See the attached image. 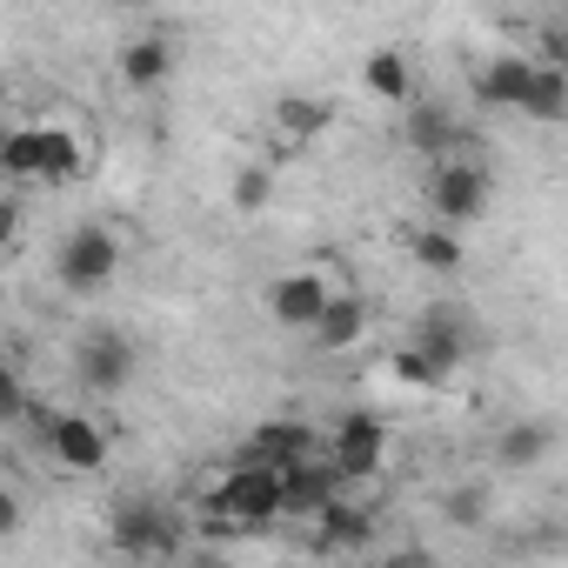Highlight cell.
<instances>
[{
    "instance_id": "cell-1",
    "label": "cell",
    "mask_w": 568,
    "mask_h": 568,
    "mask_svg": "<svg viewBox=\"0 0 568 568\" xmlns=\"http://www.w3.org/2000/svg\"><path fill=\"white\" fill-rule=\"evenodd\" d=\"M0 168L14 181H74L88 168V141L68 121H28L0 141Z\"/></svg>"
},
{
    "instance_id": "cell-2",
    "label": "cell",
    "mask_w": 568,
    "mask_h": 568,
    "mask_svg": "<svg viewBox=\"0 0 568 568\" xmlns=\"http://www.w3.org/2000/svg\"><path fill=\"white\" fill-rule=\"evenodd\" d=\"M61 281L68 288H101V281L121 267V241L108 234V227H74L68 241H61Z\"/></svg>"
},
{
    "instance_id": "cell-3",
    "label": "cell",
    "mask_w": 568,
    "mask_h": 568,
    "mask_svg": "<svg viewBox=\"0 0 568 568\" xmlns=\"http://www.w3.org/2000/svg\"><path fill=\"white\" fill-rule=\"evenodd\" d=\"M328 281L315 274V267H295V274H281L274 288H267V308H274V322H288V328H308L315 335V322L328 315Z\"/></svg>"
},
{
    "instance_id": "cell-4",
    "label": "cell",
    "mask_w": 568,
    "mask_h": 568,
    "mask_svg": "<svg viewBox=\"0 0 568 568\" xmlns=\"http://www.w3.org/2000/svg\"><path fill=\"white\" fill-rule=\"evenodd\" d=\"M48 448H54V462L74 468V475H88V468L108 462V435H101L88 415H48Z\"/></svg>"
},
{
    "instance_id": "cell-5",
    "label": "cell",
    "mask_w": 568,
    "mask_h": 568,
    "mask_svg": "<svg viewBox=\"0 0 568 568\" xmlns=\"http://www.w3.org/2000/svg\"><path fill=\"white\" fill-rule=\"evenodd\" d=\"M81 375H88L94 388H121V382L134 375V348H128L121 335H88V348H81Z\"/></svg>"
},
{
    "instance_id": "cell-6",
    "label": "cell",
    "mask_w": 568,
    "mask_h": 568,
    "mask_svg": "<svg viewBox=\"0 0 568 568\" xmlns=\"http://www.w3.org/2000/svg\"><path fill=\"white\" fill-rule=\"evenodd\" d=\"M335 462H342V475H348V481L375 475V462H382V428H375V422H348V428H342V442H335Z\"/></svg>"
},
{
    "instance_id": "cell-7",
    "label": "cell",
    "mask_w": 568,
    "mask_h": 568,
    "mask_svg": "<svg viewBox=\"0 0 568 568\" xmlns=\"http://www.w3.org/2000/svg\"><path fill=\"white\" fill-rule=\"evenodd\" d=\"M475 207H481V174L475 168H448L442 174V214L448 221H468Z\"/></svg>"
},
{
    "instance_id": "cell-8",
    "label": "cell",
    "mask_w": 568,
    "mask_h": 568,
    "mask_svg": "<svg viewBox=\"0 0 568 568\" xmlns=\"http://www.w3.org/2000/svg\"><path fill=\"white\" fill-rule=\"evenodd\" d=\"M315 335H322L328 348H342L348 335H362V302H328V315L315 322Z\"/></svg>"
},
{
    "instance_id": "cell-9",
    "label": "cell",
    "mask_w": 568,
    "mask_h": 568,
    "mask_svg": "<svg viewBox=\"0 0 568 568\" xmlns=\"http://www.w3.org/2000/svg\"><path fill=\"white\" fill-rule=\"evenodd\" d=\"M28 408H34V402H28V382L14 375V362H8V355H0V422H21Z\"/></svg>"
},
{
    "instance_id": "cell-10",
    "label": "cell",
    "mask_w": 568,
    "mask_h": 568,
    "mask_svg": "<svg viewBox=\"0 0 568 568\" xmlns=\"http://www.w3.org/2000/svg\"><path fill=\"white\" fill-rule=\"evenodd\" d=\"M368 88H375V94H388V101H408V68H402L395 54H382V61L368 68Z\"/></svg>"
},
{
    "instance_id": "cell-11",
    "label": "cell",
    "mask_w": 568,
    "mask_h": 568,
    "mask_svg": "<svg viewBox=\"0 0 568 568\" xmlns=\"http://www.w3.org/2000/svg\"><path fill=\"white\" fill-rule=\"evenodd\" d=\"M161 68H168V54H161V48H134V54H128V81H154Z\"/></svg>"
},
{
    "instance_id": "cell-12",
    "label": "cell",
    "mask_w": 568,
    "mask_h": 568,
    "mask_svg": "<svg viewBox=\"0 0 568 568\" xmlns=\"http://www.w3.org/2000/svg\"><path fill=\"white\" fill-rule=\"evenodd\" d=\"M14 528H21V501L0 488V535H14Z\"/></svg>"
}]
</instances>
